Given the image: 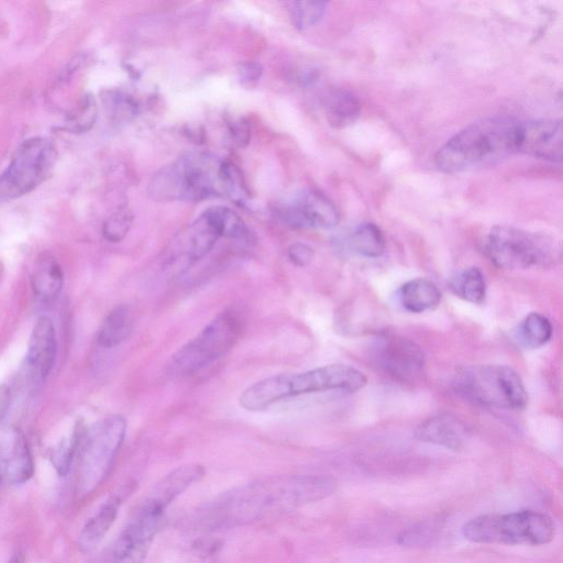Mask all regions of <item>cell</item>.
Listing matches in <instances>:
<instances>
[{
    "mask_svg": "<svg viewBox=\"0 0 563 563\" xmlns=\"http://www.w3.org/2000/svg\"><path fill=\"white\" fill-rule=\"evenodd\" d=\"M103 102L109 115L115 123L131 121L139 111L136 101L122 91H108L103 97Z\"/></svg>",
    "mask_w": 563,
    "mask_h": 563,
    "instance_id": "obj_28",
    "label": "cell"
},
{
    "mask_svg": "<svg viewBox=\"0 0 563 563\" xmlns=\"http://www.w3.org/2000/svg\"><path fill=\"white\" fill-rule=\"evenodd\" d=\"M327 9L322 1H296L290 3V14L298 29H308L321 21Z\"/></svg>",
    "mask_w": 563,
    "mask_h": 563,
    "instance_id": "obj_30",
    "label": "cell"
},
{
    "mask_svg": "<svg viewBox=\"0 0 563 563\" xmlns=\"http://www.w3.org/2000/svg\"><path fill=\"white\" fill-rule=\"evenodd\" d=\"M283 220L296 229H331L339 222L335 206L323 194L305 190L282 211Z\"/></svg>",
    "mask_w": 563,
    "mask_h": 563,
    "instance_id": "obj_14",
    "label": "cell"
},
{
    "mask_svg": "<svg viewBox=\"0 0 563 563\" xmlns=\"http://www.w3.org/2000/svg\"><path fill=\"white\" fill-rule=\"evenodd\" d=\"M120 503V497L114 495L109 497L96 514L86 521L77 540L80 551L88 552L100 543L115 521Z\"/></svg>",
    "mask_w": 563,
    "mask_h": 563,
    "instance_id": "obj_20",
    "label": "cell"
},
{
    "mask_svg": "<svg viewBox=\"0 0 563 563\" xmlns=\"http://www.w3.org/2000/svg\"><path fill=\"white\" fill-rule=\"evenodd\" d=\"M85 428L79 423L73 430L71 434L63 439L53 450L51 460L54 468L59 476H66L71 467L76 456Z\"/></svg>",
    "mask_w": 563,
    "mask_h": 563,
    "instance_id": "obj_27",
    "label": "cell"
},
{
    "mask_svg": "<svg viewBox=\"0 0 563 563\" xmlns=\"http://www.w3.org/2000/svg\"><path fill=\"white\" fill-rule=\"evenodd\" d=\"M57 354V340L53 321L41 316L36 319L27 344L26 364L35 379L45 380L51 374Z\"/></svg>",
    "mask_w": 563,
    "mask_h": 563,
    "instance_id": "obj_16",
    "label": "cell"
},
{
    "mask_svg": "<svg viewBox=\"0 0 563 563\" xmlns=\"http://www.w3.org/2000/svg\"><path fill=\"white\" fill-rule=\"evenodd\" d=\"M482 247L489 261L504 269L545 266L556 256L555 245L550 238L506 225L492 228Z\"/></svg>",
    "mask_w": 563,
    "mask_h": 563,
    "instance_id": "obj_7",
    "label": "cell"
},
{
    "mask_svg": "<svg viewBox=\"0 0 563 563\" xmlns=\"http://www.w3.org/2000/svg\"><path fill=\"white\" fill-rule=\"evenodd\" d=\"M147 192L156 201H200L228 197L245 203L249 196L236 166L201 151L185 153L174 163L162 167L152 177Z\"/></svg>",
    "mask_w": 563,
    "mask_h": 563,
    "instance_id": "obj_1",
    "label": "cell"
},
{
    "mask_svg": "<svg viewBox=\"0 0 563 563\" xmlns=\"http://www.w3.org/2000/svg\"><path fill=\"white\" fill-rule=\"evenodd\" d=\"M229 132L232 142L239 146L244 147L249 144L251 137V126L245 118H238L229 123Z\"/></svg>",
    "mask_w": 563,
    "mask_h": 563,
    "instance_id": "obj_33",
    "label": "cell"
},
{
    "mask_svg": "<svg viewBox=\"0 0 563 563\" xmlns=\"http://www.w3.org/2000/svg\"><path fill=\"white\" fill-rule=\"evenodd\" d=\"M133 222V214L128 208L113 212L104 222L102 235L112 243L122 241L129 233Z\"/></svg>",
    "mask_w": 563,
    "mask_h": 563,
    "instance_id": "obj_31",
    "label": "cell"
},
{
    "mask_svg": "<svg viewBox=\"0 0 563 563\" xmlns=\"http://www.w3.org/2000/svg\"><path fill=\"white\" fill-rule=\"evenodd\" d=\"M166 508L145 497L121 531L113 550V563H143L161 526Z\"/></svg>",
    "mask_w": 563,
    "mask_h": 563,
    "instance_id": "obj_11",
    "label": "cell"
},
{
    "mask_svg": "<svg viewBox=\"0 0 563 563\" xmlns=\"http://www.w3.org/2000/svg\"><path fill=\"white\" fill-rule=\"evenodd\" d=\"M439 529L440 525L435 520L419 522L404 530L398 542L411 547L422 545L435 537Z\"/></svg>",
    "mask_w": 563,
    "mask_h": 563,
    "instance_id": "obj_32",
    "label": "cell"
},
{
    "mask_svg": "<svg viewBox=\"0 0 563 563\" xmlns=\"http://www.w3.org/2000/svg\"><path fill=\"white\" fill-rule=\"evenodd\" d=\"M133 327V318L126 305L111 309L102 321L97 334V342L104 349H111L125 341Z\"/></svg>",
    "mask_w": 563,
    "mask_h": 563,
    "instance_id": "obj_22",
    "label": "cell"
},
{
    "mask_svg": "<svg viewBox=\"0 0 563 563\" xmlns=\"http://www.w3.org/2000/svg\"><path fill=\"white\" fill-rule=\"evenodd\" d=\"M10 399V388L4 384L0 385V421L3 419L9 409Z\"/></svg>",
    "mask_w": 563,
    "mask_h": 563,
    "instance_id": "obj_36",
    "label": "cell"
},
{
    "mask_svg": "<svg viewBox=\"0 0 563 563\" xmlns=\"http://www.w3.org/2000/svg\"><path fill=\"white\" fill-rule=\"evenodd\" d=\"M56 159L57 150L52 139L33 136L24 140L0 174V202L35 189L51 175Z\"/></svg>",
    "mask_w": 563,
    "mask_h": 563,
    "instance_id": "obj_9",
    "label": "cell"
},
{
    "mask_svg": "<svg viewBox=\"0 0 563 563\" xmlns=\"http://www.w3.org/2000/svg\"><path fill=\"white\" fill-rule=\"evenodd\" d=\"M313 250L305 243L296 242L288 246L287 256L289 261L299 267L308 265L313 258Z\"/></svg>",
    "mask_w": 563,
    "mask_h": 563,
    "instance_id": "obj_34",
    "label": "cell"
},
{
    "mask_svg": "<svg viewBox=\"0 0 563 563\" xmlns=\"http://www.w3.org/2000/svg\"><path fill=\"white\" fill-rule=\"evenodd\" d=\"M205 475V467L197 463L180 465L163 476L148 494V498L167 508L179 495Z\"/></svg>",
    "mask_w": 563,
    "mask_h": 563,
    "instance_id": "obj_19",
    "label": "cell"
},
{
    "mask_svg": "<svg viewBox=\"0 0 563 563\" xmlns=\"http://www.w3.org/2000/svg\"><path fill=\"white\" fill-rule=\"evenodd\" d=\"M325 114L334 128H344L353 123L360 115V103L350 92L338 90L331 92L325 100Z\"/></svg>",
    "mask_w": 563,
    "mask_h": 563,
    "instance_id": "obj_23",
    "label": "cell"
},
{
    "mask_svg": "<svg viewBox=\"0 0 563 563\" xmlns=\"http://www.w3.org/2000/svg\"><path fill=\"white\" fill-rule=\"evenodd\" d=\"M243 320L233 310L216 316L203 329L169 358L166 372L172 377L191 375L225 355L239 341Z\"/></svg>",
    "mask_w": 563,
    "mask_h": 563,
    "instance_id": "obj_6",
    "label": "cell"
},
{
    "mask_svg": "<svg viewBox=\"0 0 563 563\" xmlns=\"http://www.w3.org/2000/svg\"><path fill=\"white\" fill-rule=\"evenodd\" d=\"M453 384L461 396L482 406L519 410L528 404L520 375L507 365L463 367L455 374Z\"/></svg>",
    "mask_w": 563,
    "mask_h": 563,
    "instance_id": "obj_5",
    "label": "cell"
},
{
    "mask_svg": "<svg viewBox=\"0 0 563 563\" xmlns=\"http://www.w3.org/2000/svg\"><path fill=\"white\" fill-rule=\"evenodd\" d=\"M126 432V420L119 415L109 416L85 429L79 445L77 487L89 494L107 476Z\"/></svg>",
    "mask_w": 563,
    "mask_h": 563,
    "instance_id": "obj_8",
    "label": "cell"
},
{
    "mask_svg": "<svg viewBox=\"0 0 563 563\" xmlns=\"http://www.w3.org/2000/svg\"><path fill=\"white\" fill-rule=\"evenodd\" d=\"M263 68L261 64L255 62H245L238 67V78L241 85L253 87L262 77Z\"/></svg>",
    "mask_w": 563,
    "mask_h": 563,
    "instance_id": "obj_35",
    "label": "cell"
},
{
    "mask_svg": "<svg viewBox=\"0 0 563 563\" xmlns=\"http://www.w3.org/2000/svg\"><path fill=\"white\" fill-rule=\"evenodd\" d=\"M0 481H1V474H0Z\"/></svg>",
    "mask_w": 563,
    "mask_h": 563,
    "instance_id": "obj_37",
    "label": "cell"
},
{
    "mask_svg": "<svg viewBox=\"0 0 563 563\" xmlns=\"http://www.w3.org/2000/svg\"><path fill=\"white\" fill-rule=\"evenodd\" d=\"M334 489V479L324 475L272 476L229 493L221 500L219 511L225 521L251 522L318 501Z\"/></svg>",
    "mask_w": 563,
    "mask_h": 563,
    "instance_id": "obj_2",
    "label": "cell"
},
{
    "mask_svg": "<svg viewBox=\"0 0 563 563\" xmlns=\"http://www.w3.org/2000/svg\"><path fill=\"white\" fill-rule=\"evenodd\" d=\"M519 121L505 115L473 122L435 153L437 167L456 174L494 165L517 152Z\"/></svg>",
    "mask_w": 563,
    "mask_h": 563,
    "instance_id": "obj_3",
    "label": "cell"
},
{
    "mask_svg": "<svg viewBox=\"0 0 563 563\" xmlns=\"http://www.w3.org/2000/svg\"><path fill=\"white\" fill-rule=\"evenodd\" d=\"M349 246L365 257H378L385 251L386 240L376 224L364 222L350 234Z\"/></svg>",
    "mask_w": 563,
    "mask_h": 563,
    "instance_id": "obj_24",
    "label": "cell"
},
{
    "mask_svg": "<svg viewBox=\"0 0 563 563\" xmlns=\"http://www.w3.org/2000/svg\"><path fill=\"white\" fill-rule=\"evenodd\" d=\"M517 152L550 162H561L563 152L561 121L540 119L519 122Z\"/></svg>",
    "mask_w": 563,
    "mask_h": 563,
    "instance_id": "obj_13",
    "label": "cell"
},
{
    "mask_svg": "<svg viewBox=\"0 0 563 563\" xmlns=\"http://www.w3.org/2000/svg\"><path fill=\"white\" fill-rule=\"evenodd\" d=\"M462 533L475 543L542 545L554 538L555 525L549 515L528 509L477 516L463 526Z\"/></svg>",
    "mask_w": 563,
    "mask_h": 563,
    "instance_id": "obj_4",
    "label": "cell"
},
{
    "mask_svg": "<svg viewBox=\"0 0 563 563\" xmlns=\"http://www.w3.org/2000/svg\"><path fill=\"white\" fill-rule=\"evenodd\" d=\"M451 290L460 298L472 303H483L486 297V283L482 271L470 267L459 273L450 284Z\"/></svg>",
    "mask_w": 563,
    "mask_h": 563,
    "instance_id": "obj_26",
    "label": "cell"
},
{
    "mask_svg": "<svg viewBox=\"0 0 563 563\" xmlns=\"http://www.w3.org/2000/svg\"><path fill=\"white\" fill-rule=\"evenodd\" d=\"M222 236L219 206L209 208L170 244L163 268L172 274L186 272L205 257Z\"/></svg>",
    "mask_w": 563,
    "mask_h": 563,
    "instance_id": "obj_10",
    "label": "cell"
},
{
    "mask_svg": "<svg viewBox=\"0 0 563 563\" xmlns=\"http://www.w3.org/2000/svg\"><path fill=\"white\" fill-rule=\"evenodd\" d=\"M34 473V462L27 440L18 428L11 427L0 434V474L9 483L27 482Z\"/></svg>",
    "mask_w": 563,
    "mask_h": 563,
    "instance_id": "obj_15",
    "label": "cell"
},
{
    "mask_svg": "<svg viewBox=\"0 0 563 563\" xmlns=\"http://www.w3.org/2000/svg\"><path fill=\"white\" fill-rule=\"evenodd\" d=\"M64 273L56 257L48 253H41L31 273V287L37 299L52 302L58 298L63 289Z\"/></svg>",
    "mask_w": 563,
    "mask_h": 563,
    "instance_id": "obj_18",
    "label": "cell"
},
{
    "mask_svg": "<svg viewBox=\"0 0 563 563\" xmlns=\"http://www.w3.org/2000/svg\"><path fill=\"white\" fill-rule=\"evenodd\" d=\"M401 306L410 312L434 309L441 300L438 286L427 278H416L404 284L399 290Z\"/></svg>",
    "mask_w": 563,
    "mask_h": 563,
    "instance_id": "obj_21",
    "label": "cell"
},
{
    "mask_svg": "<svg viewBox=\"0 0 563 563\" xmlns=\"http://www.w3.org/2000/svg\"><path fill=\"white\" fill-rule=\"evenodd\" d=\"M369 357L379 369L398 380L415 378L424 366L420 346L395 334L378 336L369 347Z\"/></svg>",
    "mask_w": 563,
    "mask_h": 563,
    "instance_id": "obj_12",
    "label": "cell"
},
{
    "mask_svg": "<svg viewBox=\"0 0 563 563\" xmlns=\"http://www.w3.org/2000/svg\"><path fill=\"white\" fill-rule=\"evenodd\" d=\"M97 118V103L91 95H85L78 100L75 109L67 119L68 130L76 133L88 131Z\"/></svg>",
    "mask_w": 563,
    "mask_h": 563,
    "instance_id": "obj_29",
    "label": "cell"
},
{
    "mask_svg": "<svg viewBox=\"0 0 563 563\" xmlns=\"http://www.w3.org/2000/svg\"><path fill=\"white\" fill-rule=\"evenodd\" d=\"M552 332V324L545 316L531 312L518 325L516 339L526 347L538 349L549 342Z\"/></svg>",
    "mask_w": 563,
    "mask_h": 563,
    "instance_id": "obj_25",
    "label": "cell"
},
{
    "mask_svg": "<svg viewBox=\"0 0 563 563\" xmlns=\"http://www.w3.org/2000/svg\"><path fill=\"white\" fill-rule=\"evenodd\" d=\"M467 437L466 426L450 413L430 417L415 430L417 440L454 451L465 445Z\"/></svg>",
    "mask_w": 563,
    "mask_h": 563,
    "instance_id": "obj_17",
    "label": "cell"
}]
</instances>
